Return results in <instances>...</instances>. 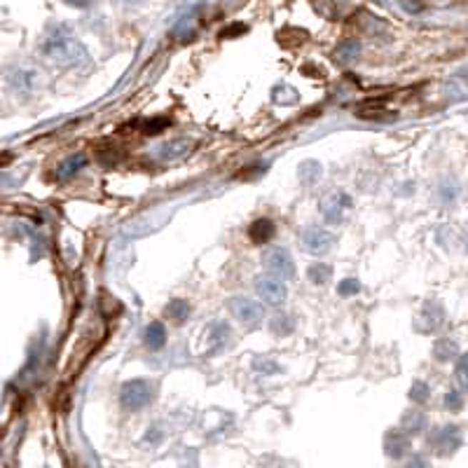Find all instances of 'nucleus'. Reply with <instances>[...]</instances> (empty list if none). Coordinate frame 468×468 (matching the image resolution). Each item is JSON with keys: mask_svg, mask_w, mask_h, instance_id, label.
<instances>
[{"mask_svg": "<svg viewBox=\"0 0 468 468\" xmlns=\"http://www.w3.org/2000/svg\"><path fill=\"white\" fill-rule=\"evenodd\" d=\"M269 330H272L274 335L284 337V335H291V333H293V330H295V323H293L291 317H288V314H279V317H274V319L269 321Z\"/></svg>", "mask_w": 468, "mask_h": 468, "instance_id": "obj_21", "label": "nucleus"}, {"mask_svg": "<svg viewBox=\"0 0 468 468\" xmlns=\"http://www.w3.org/2000/svg\"><path fill=\"white\" fill-rule=\"evenodd\" d=\"M361 291V281L359 279H344L342 284L337 286V293L342 295V297H352Z\"/></svg>", "mask_w": 468, "mask_h": 468, "instance_id": "obj_24", "label": "nucleus"}, {"mask_svg": "<svg viewBox=\"0 0 468 468\" xmlns=\"http://www.w3.org/2000/svg\"><path fill=\"white\" fill-rule=\"evenodd\" d=\"M457 354H459V347H457L454 339L442 337V339H438L436 344H433V359L440 361V363H447V361L457 359Z\"/></svg>", "mask_w": 468, "mask_h": 468, "instance_id": "obj_13", "label": "nucleus"}, {"mask_svg": "<svg viewBox=\"0 0 468 468\" xmlns=\"http://www.w3.org/2000/svg\"><path fill=\"white\" fill-rule=\"evenodd\" d=\"M462 405H464V398H462V394H457V391H449V394L445 396V407H447V410L459 412V410H462Z\"/></svg>", "mask_w": 468, "mask_h": 468, "instance_id": "obj_26", "label": "nucleus"}, {"mask_svg": "<svg viewBox=\"0 0 468 468\" xmlns=\"http://www.w3.org/2000/svg\"><path fill=\"white\" fill-rule=\"evenodd\" d=\"M227 339H229V328L225 326V323L216 321L214 326L209 328V337H206V342L211 344L209 352L214 354V352H218V349H223Z\"/></svg>", "mask_w": 468, "mask_h": 468, "instance_id": "obj_14", "label": "nucleus"}, {"mask_svg": "<svg viewBox=\"0 0 468 468\" xmlns=\"http://www.w3.org/2000/svg\"><path fill=\"white\" fill-rule=\"evenodd\" d=\"M164 317L169 319V321H174V323H183L187 317H190V304H187L185 300H171L164 307Z\"/></svg>", "mask_w": 468, "mask_h": 468, "instance_id": "obj_18", "label": "nucleus"}, {"mask_svg": "<svg viewBox=\"0 0 468 468\" xmlns=\"http://www.w3.org/2000/svg\"><path fill=\"white\" fill-rule=\"evenodd\" d=\"M249 237L253 244H267L272 237H274V223L269 218H260V220H253L251 227H249Z\"/></svg>", "mask_w": 468, "mask_h": 468, "instance_id": "obj_12", "label": "nucleus"}, {"mask_svg": "<svg viewBox=\"0 0 468 468\" xmlns=\"http://www.w3.org/2000/svg\"><path fill=\"white\" fill-rule=\"evenodd\" d=\"M255 370H265V372H269V370H277V365H267V363H255Z\"/></svg>", "mask_w": 468, "mask_h": 468, "instance_id": "obj_29", "label": "nucleus"}, {"mask_svg": "<svg viewBox=\"0 0 468 468\" xmlns=\"http://www.w3.org/2000/svg\"><path fill=\"white\" fill-rule=\"evenodd\" d=\"M152 396H155V384L150 379H129L120 391V403L124 410L129 412H139L143 407H148L152 403Z\"/></svg>", "mask_w": 468, "mask_h": 468, "instance_id": "obj_2", "label": "nucleus"}, {"mask_svg": "<svg viewBox=\"0 0 468 468\" xmlns=\"http://www.w3.org/2000/svg\"><path fill=\"white\" fill-rule=\"evenodd\" d=\"M307 277L314 286H326L330 277H333V267L326 265V262H314V265H309V269H307Z\"/></svg>", "mask_w": 468, "mask_h": 468, "instance_id": "obj_19", "label": "nucleus"}, {"mask_svg": "<svg viewBox=\"0 0 468 468\" xmlns=\"http://www.w3.org/2000/svg\"><path fill=\"white\" fill-rule=\"evenodd\" d=\"M255 293L265 304H272V307H279V304L286 302L288 297V288L284 286V281L274 279V277H258L255 279Z\"/></svg>", "mask_w": 468, "mask_h": 468, "instance_id": "obj_6", "label": "nucleus"}, {"mask_svg": "<svg viewBox=\"0 0 468 468\" xmlns=\"http://www.w3.org/2000/svg\"><path fill=\"white\" fill-rule=\"evenodd\" d=\"M337 56L342 59V61H354L356 56H359V45H354V42H349V45H342L337 49Z\"/></svg>", "mask_w": 468, "mask_h": 468, "instance_id": "obj_25", "label": "nucleus"}, {"mask_svg": "<svg viewBox=\"0 0 468 468\" xmlns=\"http://www.w3.org/2000/svg\"><path fill=\"white\" fill-rule=\"evenodd\" d=\"M146 344L152 349V352H157V349H161L166 344V328L161 326V323L152 321L150 326L146 328Z\"/></svg>", "mask_w": 468, "mask_h": 468, "instance_id": "obj_16", "label": "nucleus"}, {"mask_svg": "<svg viewBox=\"0 0 468 468\" xmlns=\"http://www.w3.org/2000/svg\"><path fill=\"white\" fill-rule=\"evenodd\" d=\"M229 312H232L234 319H239L242 323H249V326H255V323L262 321V307L260 302L251 300V297H232L227 302Z\"/></svg>", "mask_w": 468, "mask_h": 468, "instance_id": "obj_8", "label": "nucleus"}, {"mask_svg": "<svg viewBox=\"0 0 468 468\" xmlns=\"http://www.w3.org/2000/svg\"><path fill=\"white\" fill-rule=\"evenodd\" d=\"M262 265H265L267 274L274 279H293L295 277V262L293 255L288 253L284 246H272L265 253H262Z\"/></svg>", "mask_w": 468, "mask_h": 468, "instance_id": "obj_3", "label": "nucleus"}, {"mask_svg": "<svg viewBox=\"0 0 468 468\" xmlns=\"http://www.w3.org/2000/svg\"><path fill=\"white\" fill-rule=\"evenodd\" d=\"M454 374H457L459 387H462L464 391H468V354H466V356H462V359H459Z\"/></svg>", "mask_w": 468, "mask_h": 468, "instance_id": "obj_23", "label": "nucleus"}, {"mask_svg": "<svg viewBox=\"0 0 468 468\" xmlns=\"http://www.w3.org/2000/svg\"><path fill=\"white\" fill-rule=\"evenodd\" d=\"M405 468H429V464H427V462H424V459H422V457H412V459H410V462H407V464H405Z\"/></svg>", "mask_w": 468, "mask_h": 468, "instance_id": "obj_27", "label": "nucleus"}, {"mask_svg": "<svg viewBox=\"0 0 468 468\" xmlns=\"http://www.w3.org/2000/svg\"><path fill=\"white\" fill-rule=\"evenodd\" d=\"M442 321H445V312H442L438 302H429L427 307H424L422 317L417 319V323H424L419 328L422 333H433V330H438L442 326Z\"/></svg>", "mask_w": 468, "mask_h": 468, "instance_id": "obj_10", "label": "nucleus"}, {"mask_svg": "<svg viewBox=\"0 0 468 468\" xmlns=\"http://www.w3.org/2000/svg\"><path fill=\"white\" fill-rule=\"evenodd\" d=\"M297 178H300L302 185H314L321 178V164L314 159L302 161V164L297 166Z\"/></svg>", "mask_w": 468, "mask_h": 468, "instance_id": "obj_17", "label": "nucleus"}, {"mask_svg": "<svg viewBox=\"0 0 468 468\" xmlns=\"http://www.w3.org/2000/svg\"><path fill=\"white\" fill-rule=\"evenodd\" d=\"M87 164V157L84 155H73V157H68L61 166L56 169V178L59 181H68V178H73L75 174H80V169Z\"/></svg>", "mask_w": 468, "mask_h": 468, "instance_id": "obj_15", "label": "nucleus"}, {"mask_svg": "<svg viewBox=\"0 0 468 468\" xmlns=\"http://www.w3.org/2000/svg\"><path fill=\"white\" fill-rule=\"evenodd\" d=\"M68 5H73V7H89L94 0H66Z\"/></svg>", "mask_w": 468, "mask_h": 468, "instance_id": "obj_28", "label": "nucleus"}, {"mask_svg": "<svg viewBox=\"0 0 468 468\" xmlns=\"http://www.w3.org/2000/svg\"><path fill=\"white\" fill-rule=\"evenodd\" d=\"M194 148L192 141H185V139H176V141H166L164 146L157 148V157L161 161H176V159H183L187 157V152Z\"/></svg>", "mask_w": 468, "mask_h": 468, "instance_id": "obj_9", "label": "nucleus"}, {"mask_svg": "<svg viewBox=\"0 0 468 468\" xmlns=\"http://www.w3.org/2000/svg\"><path fill=\"white\" fill-rule=\"evenodd\" d=\"M429 445L433 447V452L438 454H452L454 449L462 445V433L454 427V424H447V427H438L431 431L429 436Z\"/></svg>", "mask_w": 468, "mask_h": 468, "instance_id": "obj_7", "label": "nucleus"}, {"mask_svg": "<svg viewBox=\"0 0 468 468\" xmlns=\"http://www.w3.org/2000/svg\"><path fill=\"white\" fill-rule=\"evenodd\" d=\"M42 52H45L49 61H54L56 66H64V68H78L89 61L87 49H84L80 45V40L66 26H61V24L47 33L45 42H42Z\"/></svg>", "mask_w": 468, "mask_h": 468, "instance_id": "obj_1", "label": "nucleus"}, {"mask_svg": "<svg viewBox=\"0 0 468 468\" xmlns=\"http://www.w3.org/2000/svg\"><path fill=\"white\" fill-rule=\"evenodd\" d=\"M352 197H349L347 192L342 190H333V192H328L326 197L321 199V216L326 218V223L330 225H337V223H342L344 216H347V211L352 209Z\"/></svg>", "mask_w": 468, "mask_h": 468, "instance_id": "obj_4", "label": "nucleus"}, {"mask_svg": "<svg viewBox=\"0 0 468 468\" xmlns=\"http://www.w3.org/2000/svg\"><path fill=\"white\" fill-rule=\"evenodd\" d=\"M410 401L412 403H417V405H422V403H427L429 398H431V389H429V384H424L422 379H417L414 384L410 387Z\"/></svg>", "mask_w": 468, "mask_h": 468, "instance_id": "obj_22", "label": "nucleus"}, {"mask_svg": "<svg viewBox=\"0 0 468 468\" xmlns=\"http://www.w3.org/2000/svg\"><path fill=\"white\" fill-rule=\"evenodd\" d=\"M424 427H427V417H424L422 412L410 410V412L403 414V431L407 433V436L424 431Z\"/></svg>", "mask_w": 468, "mask_h": 468, "instance_id": "obj_20", "label": "nucleus"}, {"mask_svg": "<svg viewBox=\"0 0 468 468\" xmlns=\"http://www.w3.org/2000/svg\"><path fill=\"white\" fill-rule=\"evenodd\" d=\"M300 244L307 253L326 255V253H330V249H333L335 237H333V232H328V229L312 225V227H304L300 232Z\"/></svg>", "mask_w": 468, "mask_h": 468, "instance_id": "obj_5", "label": "nucleus"}, {"mask_svg": "<svg viewBox=\"0 0 468 468\" xmlns=\"http://www.w3.org/2000/svg\"><path fill=\"white\" fill-rule=\"evenodd\" d=\"M384 449H387V454L394 459L405 457L407 449H410V436L403 431H389L384 438Z\"/></svg>", "mask_w": 468, "mask_h": 468, "instance_id": "obj_11", "label": "nucleus"}]
</instances>
